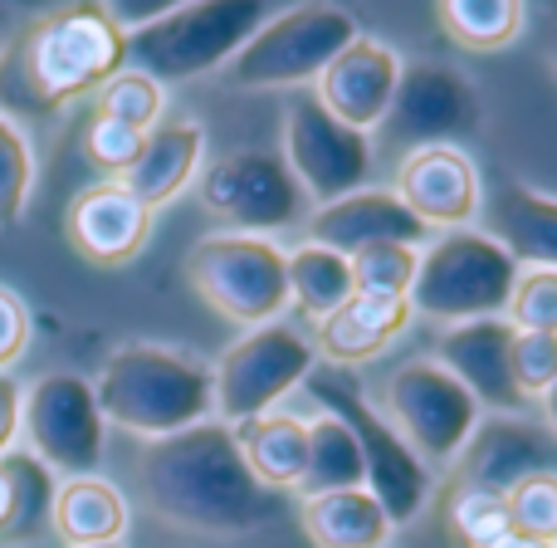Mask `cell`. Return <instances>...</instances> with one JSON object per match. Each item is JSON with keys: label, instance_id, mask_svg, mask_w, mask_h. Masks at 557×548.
<instances>
[{"label": "cell", "instance_id": "cell-1", "mask_svg": "<svg viewBox=\"0 0 557 548\" xmlns=\"http://www.w3.org/2000/svg\"><path fill=\"white\" fill-rule=\"evenodd\" d=\"M137 490L162 524L211 534V539L264 529L278 514V500L245 465L235 431L215 416L162 441H147L137 455Z\"/></svg>", "mask_w": 557, "mask_h": 548}, {"label": "cell", "instance_id": "cell-2", "mask_svg": "<svg viewBox=\"0 0 557 548\" xmlns=\"http://www.w3.org/2000/svg\"><path fill=\"white\" fill-rule=\"evenodd\" d=\"M123 45L127 35L108 20L103 5H59L39 15V25L10 49L0 84L15 103L29 108L74 103L123 74Z\"/></svg>", "mask_w": 557, "mask_h": 548}, {"label": "cell", "instance_id": "cell-3", "mask_svg": "<svg viewBox=\"0 0 557 548\" xmlns=\"http://www.w3.org/2000/svg\"><path fill=\"white\" fill-rule=\"evenodd\" d=\"M94 402L108 426H123L143 441H162L215 416L211 367L162 343H123L108 353Z\"/></svg>", "mask_w": 557, "mask_h": 548}, {"label": "cell", "instance_id": "cell-4", "mask_svg": "<svg viewBox=\"0 0 557 548\" xmlns=\"http://www.w3.org/2000/svg\"><path fill=\"white\" fill-rule=\"evenodd\" d=\"M270 5H166L152 25L133 29L123 45V69L147 74L152 84H182L211 69H225L245 49V39L270 20Z\"/></svg>", "mask_w": 557, "mask_h": 548}, {"label": "cell", "instance_id": "cell-5", "mask_svg": "<svg viewBox=\"0 0 557 548\" xmlns=\"http://www.w3.org/2000/svg\"><path fill=\"white\" fill-rule=\"evenodd\" d=\"M304 387L313 392V402L323 406L327 416H337V422L352 431L357 451H362V465H367V490H372V500L386 510L392 529L411 524L416 514L425 510V500H431L435 475L416 461V451L392 431V422L362 397V382L352 377V367L323 363L304 377Z\"/></svg>", "mask_w": 557, "mask_h": 548}, {"label": "cell", "instance_id": "cell-6", "mask_svg": "<svg viewBox=\"0 0 557 548\" xmlns=\"http://www.w3.org/2000/svg\"><path fill=\"white\" fill-rule=\"evenodd\" d=\"M519 275L523 270L494 235L450 231L431 251H421L406 304H411V314H425L445 328L474 324V318H504Z\"/></svg>", "mask_w": 557, "mask_h": 548}, {"label": "cell", "instance_id": "cell-7", "mask_svg": "<svg viewBox=\"0 0 557 548\" xmlns=\"http://www.w3.org/2000/svg\"><path fill=\"white\" fill-rule=\"evenodd\" d=\"M357 29V15L343 5H288L274 10L245 49L225 64L231 88H304L318 84L327 64L343 54Z\"/></svg>", "mask_w": 557, "mask_h": 548}, {"label": "cell", "instance_id": "cell-8", "mask_svg": "<svg viewBox=\"0 0 557 548\" xmlns=\"http://www.w3.org/2000/svg\"><path fill=\"white\" fill-rule=\"evenodd\" d=\"M376 412L392 422V431L416 451L425 471H450L455 455L480 426V402L445 373L435 357H411L401 363L382 387V406Z\"/></svg>", "mask_w": 557, "mask_h": 548}, {"label": "cell", "instance_id": "cell-9", "mask_svg": "<svg viewBox=\"0 0 557 548\" xmlns=\"http://www.w3.org/2000/svg\"><path fill=\"white\" fill-rule=\"evenodd\" d=\"M480 94L445 59H411L401 64L386 118L372 133V153H425V147H460L480 133Z\"/></svg>", "mask_w": 557, "mask_h": 548}, {"label": "cell", "instance_id": "cell-10", "mask_svg": "<svg viewBox=\"0 0 557 548\" xmlns=\"http://www.w3.org/2000/svg\"><path fill=\"white\" fill-rule=\"evenodd\" d=\"M318 367V348L294 324H264L235 338L211 367V397H215V422L240 426L255 416L274 412L294 387Z\"/></svg>", "mask_w": 557, "mask_h": 548}, {"label": "cell", "instance_id": "cell-11", "mask_svg": "<svg viewBox=\"0 0 557 548\" xmlns=\"http://www.w3.org/2000/svg\"><path fill=\"white\" fill-rule=\"evenodd\" d=\"M186 275H191L196 294L225 318L245 328L278 324L288 308V275L284 251L270 235H206L191 255H186Z\"/></svg>", "mask_w": 557, "mask_h": 548}, {"label": "cell", "instance_id": "cell-12", "mask_svg": "<svg viewBox=\"0 0 557 548\" xmlns=\"http://www.w3.org/2000/svg\"><path fill=\"white\" fill-rule=\"evenodd\" d=\"M284 167L294 176L298 196L313 206H327L337 196H352L372 186V137L337 123L313 94H294L284 108Z\"/></svg>", "mask_w": 557, "mask_h": 548}, {"label": "cell", "instance_id": "cell-13", "mask_svg": "<svg viewBox=\"0 0 557 548\" xmlns=\"http://www.w3.org/2000/svg\"><path fill=\"white\" fill-rule=\"evenodd\" d=\"M20 431L29 441V455L49 465L54 475H94L103 461V412L94 402V382L78 373H45L20 397Z\"/></svg>", "mask_w": 557, "mask_h": 548}, {"label": "cell", "instance_id": "cell-14", "mask_svg": "<svg viewBox=\"0 0 557 548\" xmlns=\"http://www.w3.org/2000/svg\"><path fill=\"white\" fill-rule=\"evenodd\" d=\"M196 196L201 206L225 221L235 235L284 231L304 216L294 176H288L278 153H225L196 172Z\"/></svg>", "mask_w": 557, "mask_h": 548}, {"label": "cell", "instance_id": "cell-15", "mask_svg": "<svg viewBox=\"0 0 557 548\" xmlns=\"http://www.w3.org/2000/svg\"><path fill=\"white\" fill-rule=\"evenodd\" d=\"M435 363L480 402L484 416H529V397L513 382V324L509 318H474L455 324L435 343Z\"/></svg>", "mask_w": 557, "mask_h": 548}, {"label": "cell", "instance_id": "cell-16", "mask_svg": "<svg viewBox=\"0 0 557 548\" xmlns=\"http://www.w3.org/2000/svg\"><path fill=\"white\" fill-rule=\"evenodd\" d=\"M455 490H484V495H509L529 475L557 471V441L529 416H480L474 436L465 451L455 455Z\"/></svg>", "mask_w": 557, "mask_h": 548}, {"label": "cell", "instance_id": "cell-17", "mask_svg": "<svg viewBox=\"0 0 557 548\" xmlns=\"http://www.w3.org/2000/svg\"><path fill=\"white\" fill-rule=\"evenodd\" d=\"M396 202L425 226V231H470L484 211V186L465 147H425L396 162L392 182Z\"/></svg>", "mask_w": 557, "mask_h": 548}, {"label": "cell", "instance_id": "cell-18", "mask_svg": "<svg viewBox=\"0 0 557 548\" xmlns=\"http://www.w3.org/2000/svg\"><path fill=\"white\" fill-rule=\"evenodd\" d=\"M401 64L406 59L396 54L392 45H382V39H372V35H357L352 45L318 74V84L308 88V94H313L337 123L372 137L376 123L386 118V108H392Z\"/></svg>", "mask_w": 557, "mask_h": 548}, {"label": "cell", "instance_id": "cell-19", "mask_svg": "<svg viewBox=\"0 0 557 548\" xmlns=\"http://www.w3.org/2000/svg\"><path fill=\"white\" fill-rule=\"evenodd\" d=\"M425 226L396 202L392 186H362L352 196H337L327 206H313L308 216V245L352 260L367 245H416L421 251Z\"/></svg>", "mask_w": 557, "mask_h": 548}, {"label": "cell", "instance_id": "cell-20", "mask_svg": "<svg viewBox=\"0 0 557 548\" xmlns=\"http://www.w3.org/2000/svg\"><path fill=\"white\" fill-rule=\"evenodd\" d=\"M64 231L88 265H127L152 235V211L123 182H98L74 196Z\"/></svg>", "mask_w": 557, "mask_h": 548}, {"label": "cell", "instance_id": "cell-21", "mask_svg": "<svg viewBox=\"0 0 557 548\" xmlns=\"http://www.w3.org/2000/svg\"><path fill=\"white\" fill-rule=\"evenodd\" d=\"M201 167H206V127L196 118H176V123H157L147 133L143 153H137L133 172L123 176V186L147 211H157V206L176 202L196 182Z\"/></svg>", "mask_w": 557, "mask_h": 548}, {"label": "cell", "instance_id": "cell-22", "mask_svg": "<svg viewBox=\"0 0 557 548\" xmlns=\"http://www.w3.org/2000/svg\"><path fill=\"white\" fill-rule=\"evenodd\" d=\"M411 304L406 299H382V294H352L333 318L318 324L313 348L323 353L327 367H357L376 357L386 343L411 328Z\"/></svg>", "mask_w": 557, "mask_h": 548}, {"label": "cell", "instance_id": "cell-23", "mask_svg": "<svg viewBox=\"0 0 557 548\" xmlns=\"http://www.w3.org/2000/svg\"><path fill=\"white\" fill-rule=\"evenodd\" d=\"M513 265L529 270H557V196H543L533 186H499L490 202V231Z\"/></svg>", "mask_w": 557, "mask_h": 548}, {"label": "cell", "instance_id": "cell-24", "mask_svg": "<svg viewBox=\"0 0 557 548\" xmlns=\"http://www.w3.org/2000/svg\"><path fill=\"white\" fill-rule=\"evenodd\" d=\"M235 446H240L250 475L264 485L270 495L278 490H298L308 471V422L294 412H264L255 422L231 426Z\"/></svg>", "mask_w": 557, "mask_h": 548}, {"label": "cell", "instance_id": "cell-25", "mask_svg": "<svg viewBox=\"0 0 557 548\" xmlns=\"http://www.w3.org/2000/svg\"><path fill=\"white\" fill-rule=\"evenodd\" d=\"M298 524L313 539V548H386L396 534L386 510L372 500V490L308 495L298 504Z\"/></svg>", "mask_w": 557, "mask_h": 548}, {"label": "cell", "instance_id": "cell-26", "mask_svg": "<svg viewBox=\"0 0 557 548\" xmlns=\"http://www.w3.org/2000/svg\"><path fill=\"white\" fill-rule=\"evenodd\" d=\"M49 529L59 534L69 548H98V544H117L127 529V500L117 485H108L103 475H78L64 480L54 495V514Z\"/></svg>", "mask_w": 557, "mask_h": 548}, {"label": "cell", "instance_id": "cell-27", "mask_svg": "<svg viewBox=\"0 0 557 548\" xmlns=\"http://www.w3.org/2000/svg\"><path fill=\"white\" fill-rule=\"evenodd\" d=\"M284 275H288V304H298V314L308 324H323L333 318L352 289V265L343 255L323 251V245H298L294 255H284Z\"/></svg>", "mask_w": 557, "mask_h": 548}, {"label": "cell", "instance_id": "cell-28", "mask_svg": "<svg viewBox=\"0 0 557 548\" xmlns=\"http://www.w3.org/2000/svg\"><path fill=\"white\" fill-rule=\"evenodd\" d=\"M0 475H5V485H10V520H5V529H0V539L5 544L39 539V534L49 529V514H54L59 475L29 451L0 455Z\"/></svg>", "mask_w": 557, "mask_h": 548}, {"label": "cell", "instance_id": "cell-29", "mask_svg": "<svg viewBox=\"0 0 557 548\" xmlns=\"http://www.w3.org/2000/svg\"><path fill=\"white\" fill-rule=\"evenodd\" d=\"M337 490H367V465L357 451L352 431L337 416L318 412L308 416V471L298 495H337Z\"/></svg>", "mask_w": 557, "mask_h": 548}, {"label": "cell", "instance_id": "cell-30", "mask_svg": "<svg viewBox=\"0 0 557 548\" xmlns=\"http://www.w3.org/2000/svg\"><path fill=\"white\" fill-rule=\"evenodd\" d=\"M435 20L460 49L494 54V49H509L523 35L529 10L519 0H445V5H435Z\"/></svg>", "mask_w": 557, "mask_h": 548}, {"label": "cell", "instance_id": "cell-31", "mask_svg": "<svg viewBox=\"0 0 557 548\" xmlns=\"http://www.w3.org/2000/svg\"><path fill=\"white\" fill-rule=\"evenodd\" d=\"M162 108H166V94L162 84H152L147 74H113L103 88H98V118H113V123L133 127V133H152L162 123Z\"/></svg>", "mask_w": 557, "mask_h": 548}, {"label": "cell", "instance_id": "cell-32", "mask_svg": "<svg viewBox=\"0 0 557 548\" xmlns=\"http://www.w3.org/2000/svg\"><path fill=\"white\" fill-rule=\"evenodd\" d=\"M352 289L357 294H382V299H406L411 294L416 265H421V251L416 245H367L352 260Z\"/></svg>", "mask_w": 557, "mask_h": 548}, {"label": "cell", "instance_id": "cell-33", "mask_svg": "<svg viewBox=\"0 0 557 548\" xmlns=\"http://www.w3.org/2000/svg\"><path fill=\"white\" fill-rule=\"evenodd\" d=\"M29 186H35V153L29 137L0 108V231H15L20 216L29 206Z\"/></svg>", "mask_w": 557, "mask_h": 548}, {"label": "cell", "instance_id": "cell-34", "mask_svg": "<svg viewBox=\"0 0 557 548\" xmlns=\"http://www.w3.org/2000/svg\"><path fill=\"white\" fill-rule=\"evenodd\" d=\"M450 529L460 534L465 548H494L513 534L509 520V504L499 495H484V490H455L450 500Z\"/></svg>", "mask_w": 557, "mask_h": 548}, {"label": "cell", "instance_id": "cell-35", "mask_svg": "<svg viewBox=\"0 0 557 548\" xmlns=\"http://www.w3.org/2000/svg\"><path fill=\"white\" fill-rule=\"evenodd\" d=\"M504 504H509L513 534H529V539L557 548V471L529 475L523 485H513L504 495Z\"/></svg>", "mask_w": 557, "mask_h": 548}, {"label": "cell", "instance_id": "cell-36", "mask_svg": "<svg viewBox=\"0 0 557 548\" xmlns=\"http://www.w3.org/2000/svg\"><path fill=\"white\" fill-rule=\"evenodd\" d=\"M504 318L519 333H557V270H523Z\"/></svg>", "mask_w": 557, "mask_h": 548}, {"label": "cell", "instance_id": "cell-37", "mask_svg": "<svg viewBox=\"0 0 557 548\" xmlns=\"http://www.w3.org/2000/svg\"><path fill=\"white\" fill-rule=\"evenodd\" d=\"M147 133H133V127L113 123V118H88L84 127V157L98 167V172H108V182H123L127 172H133L137 153H143Z\"/></svg>", "mask_w": 557, "mask_h": 548}, {"label": "cell", "instance_id": "cell-38", "mask_svg": "<svg viewBox=\"0 0 557 548\" xmlns=\"http://www.w3.org/2000/svg\"><path fill=\"white\" fill-rule=\"evenodd\" d=\"M513 382L529 402L557 382V333H519L513 328Z\"/></svg>", "mask_w": 557, "mask_h": 548}, {"label": "cell", "instance_id": "cell-39", "mask_svg": "<svg viewBox=\"0 0 557 548\" xmlns=\"http://www.w3.org/2000/svg\"><path fill=\"white\" fill-rule=\"evenodd\" d=\"M25 348H29V308L15 289L0 284V373L25 357Z\"/></svg>", "mask_w": 557, "mask_h": 548}, {"label": "cell", "instance_id": "cell-40", "mask_svg": "<svg viewBox=\"0 0 557 548\" xmlns=\"http://www.w3.org/2000/svg\"><path fill=\"white\" fill-rule=\"evenodd\" d=\"M20 382L10 373H0V455L15 451V436H20Z\"/></svg>", "mask_w": 557, "mask_h": 548}, {"label": "cell", "instance_id": "cell-41", "mask_svg": "<svg viewBox=\"0 0 557 548\" xmlns=\"http://www.w3.org/2000/svg\"><path fill=\"white\" fill-rule=\"evenodd\" d=\"M539 406H543V422H548V436L557 441V382L548 387V392L539 397Z\"/></svg>", "mask_w": 557, "mask_h": 548}, {"label": "cell", "instance_id": "cell-42", "mask_svg": "<svg viewBox=\"0 0 557 548\" xmlns=\"http://www.w3.org/2000/svg\"><path fill=\"white\" fill-rule=\"evenodd\" d=\"M494 548H553V544H539V539H529V534H509V539L494 544Z\"/></svg>", "mask_w": 557, "mask_h": 548}, {"label": "cell", "instance_id": "cell-43", "mask_svg": "<svg viewBox=\"0 0 557 548\" xmlns=\"http://www.w3.org/2000/svg\"><path fill=\"white\" fill-rule=\"evenodd\" d=\"M5 520H10V485H5V475H0V529H5Z\"/></svg>", "mask_w": 557, "mask_h": 548}, {"label": "cell", "instance_id": "cell-44", "mask_svg": "<svg viewBox=\"0 0 557 548\" xmlns=\"http://www.w3.org/2000/svg\"><path fill=\"white\" fill-rule=\"evenodd\" d=\"M548 59H553V69H557V35H553V54Z\"/></svg>", "mask_w": 557, "mask_h": 548}, {"label": "cell", "instance_id": "cell-45", "mask_svg": "<svg viewBox=\"0 0 557 548\" xmlns=\"http://www.w3.org/2000/svg\"><path fill=\"white\" fill-rule=\"evenodd\" d=\"M98 548H123V544H98Z\"/></svg>", "mask_w": 557, "mask_h": 548}]
</instances>
